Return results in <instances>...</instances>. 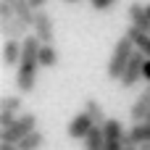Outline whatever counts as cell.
Wrapping results in <instances>:
<instances>
[{"mask_svg":"<svg viewBox=\"0 0 150 150\" xmlns=\"http://www.w3.org/2000/svg\"><path fill=\"white\" fill-rule=\"evenodd\" d=\"M37 71H40V40L29 34L21 45V63L16 71V87L21 95H29L37 84Z\"/></svg>","mask_w":150,"mask_h":150,"instance_id":"obj_1","label":"cell"},{"mask_svg":"<svg viewBox=\"0 0 150 150\" xmlns=\"http://www.w3.org/2000/svg\"><path fill=\"white\" fill-rule=\"evenodd\" d=\"M137 50H134V45H132V40L124 34L116 45H113V53H111V61H108V76L111 79H119L121 82V76H124V71H127V66H129V61H132V55H134Z\"/></svg>","mask_w":150,"mask_h":150,"instance_id":"obj_2","label":"cell"},{"mask_svg":"<svg viewBox=\"0 0 150 150\" xmlns=\"http://www.w3.org/2000/svg\"><path fill=\"white\" fill-rule=\"evenodd\" d=\"M32 132H37V116L34 113H29V111H24L18 119H16V124L8 129V132H3L0 134V142H11V145H18L24 137H29Z\"/></svg>","mask_w":150,"mask_h":150,"instance_id":"obj_3","label":"cell"},{"mask_svg":"<svg viewBox=\"0 0 150 150\" xmlns=\"http://www.w3.org/2000/svg\"><path fill=\"white\" fill-rule=\"evenodd\" d=\"M32 32H34V37L40 40V45H53V40H55L53 16H50L47 11H37V16H34V24H32Z\"/></svg>","mask_w":150,"mask_h":150,"instance_id":"obj_4","label":"cell"},{"mask_svg":"<svg viewBox=\"0 0 150 150\" xmlns=\"http://www.w3.org/2000/svg\"><path fill=\"white\" fill-rule=\"evenodd\" d=\"M145 61H148V58H145L142 53H134V55H132V61H129V66H127L124 76H121V82H119L124 90H132V87H134V84L142 79V71H145Z\"/></svg>","mask_w":150,"mask_h":150,"instance_id":"obj_5","label":"cell"},{"mask_svg":"<svg viewBox=\"0 0 150 150\" xmlns=\"http://www.w3.org/2000/svg\"><path fill=\"white\" fill-rule=\"evenodd\" d=\"M92 129H95V124H92V119H90L84 111H79V113L69 121V137H71V140H82V142H84Z\"/></svg>","mask_w":150,"mask_h":150,"instance_id":"obj_6","label":"cell"},{"mask_svg":"<svg viewBox=\"0 0 150 150\" xmlns=\"http://www.w3.org/2000/svg\"><path fill=\"white\" fill-rule=\"evenodd\" d=\"M127 16H129V26H134V29H140V32L150 34L148 5H142V3H132V5H129V11H127Z\"/></svg>","mask_w":150,"mask_h":150,"instance_id":"obj_7","label":"cell"},{"mask_svg":"<svg viewBox=\"0 0 150 150\" xmlns=\"http://www.w3.org/2000/svg\"><path fill=\"white\" fill-rule=\"evenodd\" d=\"M0 32H3V37L11 40V42H24V40L29 37V26H26L24 21H18V18L0 24Z\"/></svg>","mask_w":150,"mask_h":150,"instance_id":"obj_8","label":"cell"},{"mask_svg":"<svg viewBox=\"0 0 150 150\" xmlns=\"http://www.w3.org/2000/svg\"><path fill=\"white\" fill-rule=\"evenodd\" d=\"M148 111H150V87H145L142 92H140V98L134 100V105H132V121L134 124H145V119H148Z\"/></svg>","mask_w":150,"mask_h":150,"instance_id":"obj_9","label":"cell"},{"mask_svg":"<svg viewBox=\"0 0 150 150\" xmlns=\"http://www.w3.org/2000/svg\"><path fill=\"white\" fill-rule=\"evenodd\" d=\"M3 3H8V5L13 8V13H16V18H18V21H24L26 26H32V24H34L37 11L32 8V3H29V0H3Z\"/></svg>","mask_w":150,"mask_h":150,"instance_id":"obj_10","label":"cell"},{"mask_svg":"<svg viewBox=\"0 0 150 150\" xmlns=\"http://www.w3.org/2000/svg\"><path fill=\"white\" fill-rule=\"evenodd\" d=\"M127 37L132 40L134 50H137V53H142V55L150 61V34L140 32V29H134V26H129V29H127Z\"/></svg>","mask_w":150,"mask_h":150,"instance_id":"obj_11","label":"cell"},{"mask_svg":"<svg viewBox=\"0 0 150 150\" xmlns=\"http://www.w3.org/2000/svg\"><path fill=\"white\" fill-rule=\"evenodd\" d=\"M82 111H84V113L92 119V124H95V127H100V129L105 127V121H108V119H105V111H103V105H100L95 98H87V100H84V108H82Z\"/></svg>","mask_w":150,"mask_h":150,"instance_id":"obj_12","label":"cell"},{"mask_svg":"<svg viewBox=\"0 0 150 150\" xmlns=\"http://www.w3.org/2000/svg\"><path fill=\"white\" fill-rule=\"evenodd\" d=\"M21 45H24V42H11V40H5V45H3V63H5V66H18V63H21Z\"/></svg>","mask_w":150,"mask_h":150,"instance_id":"obj_13","label":"cell"},{"mask_svg":"<svg viewBox=\"0 0 150 150\" xmlns=\"http://www.w3.org/2000/svg\"><path fill=\"white\" fill-rule=\"evenodd\" d=\"M103 134H105V140L124 142V137H127V129H124V124H121L119 119H108V121H105V127H103Z\"/></svg>","mask_w":150,"mask_h":150,"instance_id":"obj_14","label":"cell"},{"mask_svg":"<svg viewBox=\"0 0 150 150\" xmlns=\"http://www.w3.org/2000/svg\"><path fill=\"white\" fill-rule=\"evenodd\" d=\"M58 66V50L53 45H40V69H55Z\"/></svg>","mask_w":150,"mask_h":150,"instance_id":"obj_15","label":"cell"},{"mask_svg":"<svg viewBox=\"0 0 150 150\" xmlns=\"http://www.w3.org/2000/svg\"><path fill=\"white\" fill-rule=\"evenodd\" d=\"M84 150H105V134H103V129L100 127H95L90 134H87V140H84Z\"/></svg>","mask_w":150,"mask_h":150,"instance_id":"obj_16","label":"cell"},{"mask_svg":"<svg viewBox=\"0 0 150 150\" xmlns=\"http://www.w3.org/2000/svg\"><path fill=\"white\" fill-rule=\"evenodd\" d=\"M0 111L13 113V116H21V113H24V111H21V95H5V98L0 100Z\"/></svg>","mask_w":150,"mask_h":150,"instance_id":"obj_17","label":"cell"},{"mask_svg":"<svg viewBox=\"0 0 150 150\" xmlns=\"http://www.w3.org/2000/svg\"><path fill=\"white\" fill-rule=\"evenodd\" d=\"M45 145V134L37 129V132H32L29 137H24L21 142H18V150H40Z\"/></svg>","mask_w":150,"mask_h":150,"instance_id":"obj_18","label":"cell"},{"mask_svg":"<svg viewBox=\"0 0 150 150\" xmlns=\"http://www.w3.org/2000/svg\"><path fill=\"white\" fill-rule=\"evenodd\" d=\"M13 18H16L13 8H11L8 3H3V0H0V24H5V21H13Z\"/></svg>","mask_w":150,"mask_h":150,"instance_id":"obj_19","label":"cell"},{"mask_svg":"<svg viewBox=\"0 0 150 150\" xmlns=\"http://www.w3.org/2000/svg\"><path fill=\"white\" fill-rule=\"evenodd\" d=\"M16 119H18V116H13V113H5V111H0V129H3V132H8V129H11L13 124H16Z\"/></svg>","mask_w":150,"mask_h":150,"instance_id":"obj_20","label":"cell"},{"mask_svg":"<svg viewBox=\"0 0 150 150\" xmlns=\"http://www.w3.org/2000/svg\"><path fill=\"white\" fill-rule=\"evenodd\" d=\"M92 3V8L95 11H108V8H113L116 5V0H90Z\"/></svg>","mask_w":150,"mask_h":150,"instance_id":"obj_21","label":"cell"},{"mask_svg":"<svg viewBox=\"0 0 150 150\" xmlns=\"http://www.w3.org/2000/svg\"><path fill=\"white\" fill-rule=\"evenodd\" d=\"M29 3H32L34 11H45V3H47V0H29Z\"/></svg>","mask_w":150,"mask_h":150,"instance_id":"obj_22","label":"cell"},{"mask_svg":"<svg viewBox=\"0 0 150 150\" xmlns=\"http://www.w3.org/2000/svg\"><path fill=\"white\" fill-rule=\"evenodd\" d=\"M0 150H18V145H11V142H0Z\"/></svg>","mask_w":150,"mask_h":150,"instance_id":"obj_23","label":"cell"},{"mask_svg":"<svg viewBox=\"0 0 150 150\" xmlns=\"http://www.w3.org/2000/svg\"><path fill=\"white\" fill-rule=\"evenodd\" d=\"M142 79L150 82V61H145V71H142Z\"/></svg>","mask_w":150,"mask_h":150,"instance_id":"obj_24","label":"cell"},{"mask_svg":"<svg viewBox=\"0 0 150 150\" xmlns=\"http://www.w3.org/2000/svg\"><path fill=\"white\" fill-rule=\"evenodd\" d=\"M61 3H66V5H74V3H79V0H61Z\"/></svg>","mask_w":150,"mask_h":150,"instance_id":"obj_25","label":"cell"},{"mask_svg":"<svg viewBox=\"0 0 150 150\" xmlns=\"http://www.w3.org/2000/svg\"><path fill=\"white\" fill-rule=\"evenodd\" d=\"M137 150H150V145H140V148H137Z\"/></svg>","mask_w":150,"mask_h":150,"instance_id":"obj_26","label":"cell"},{"mask_svg":"<svg viewBox=\"0 0 150 150\" xmlns=\"http://www.w3.org/2000/svg\"><path fill=\"white\" fill-rule=\"evenodd\" d=\"M145 124H150V111H148V119H145Z\"/></svg>","mask_w":150,"mask_h":150,"instance_id":"obj_27","label":"cell"},{"mask_svg":"<svg viewBox=\"0 0 150 150\" xmlns=\"http://www.w3.org/2000/svg\"><path fill=\"white\" fill-rule=\"evenodd\" d=\"M148 16H150V3H148Z\"/></svg>","mask_w":150,"mask_h":150,"instance_id":"obj_28","label":"cell"},{"mask_svg":"<svg viewBox=\"0 0 150 150\" xmlns=\"http://www.w3.org/2000/svg\"><path fill=\"white\" fill-rule=\"evenodd\" d=\"M127 150H137V148H127Z\"/></svg>","mask_w":150,"mask_h":150,"instance_id":"obj_29","label":"cell"}]
</instances>
